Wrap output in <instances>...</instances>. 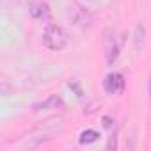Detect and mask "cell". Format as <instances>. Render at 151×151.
<instances>
[{"label": "cell", "instance_id": "obj_1", "mask_svg": "<svg viewBox=\"0 0 151 151\" xmlns=\"http://www.w3.org/2000/svg\"><path fill=\"white\" fill-rule=\"evenodd\" d=\"M43 41L50 50H62L68 45V32L59 25H48L43 32Z\"/></svg>", "mask_w": 151, "mask_h": 151}, {"label": "cell", "instance_id": "obj_2", "mask_svg": "<svg viewBox=\"0 0 151 151\" xmlns=\"http://www.w3.org/2000/svg\"><path fill=\"white\" fill-rule=\"evenodd\" d=\"M103 89L109 93V94H119L124 91V77L117 71H112L109 73L105 80H103Z\"/></svg>", "mask_w": 151, "mask_h": 151}, {"label": "cell", "instance_id": "obj_3", "mask_svg": "<svg viewBox=\"0 0 151 151\" xmlns=\"http://www.w3.org/2000/svg\"><path fill=\"white\" fill-rule=\"evenodd\" d=\"M30 14H32L34 18H39V20L48 18V16H50V7H48L46 4H43V2H36V4H32V7H30Z\"/></svg>", "mask_w": 151, "mask_h": 151}, {"label": "cell", "instance_id": "obj_4", "mask_svg": "<svg viewBox=\"0 0 151 151\" xmlns=\"http://www.w3.org/2000/svg\"><path fill=\"white\" fill-rule=\"evenodd\" d=\"M98 137H100L98 132H94V130H86V132H82V135H80V142H82V144H91V142L98 140Z\"/></svg>", "mask_w": 151, "mask_h": 151}]
</instances>
